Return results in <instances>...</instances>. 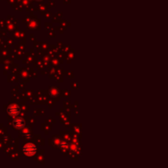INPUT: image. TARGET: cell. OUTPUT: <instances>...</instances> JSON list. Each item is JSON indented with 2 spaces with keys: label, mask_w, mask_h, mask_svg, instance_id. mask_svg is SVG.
I'll return each mask as SVG.
<instances>
[{
  "label": "cell",
  "mask_w": 168,
  "mask_h": 168,
  "mask_svg": "<svg viewBox=\"0 0 168 168\" xmlns=\"http://www.w3.org/2000/svg\"><path fill=\"white\" fill-rule=\"evenodd\" d=\"M14 126L17 129H21L24 126L25 123H24V121L21 118H16V120H14L13 121Z\"/></svg>",
  "instance_id": "cell-3"
},
{
  "label": "cell",
  "mask_w": 168,
  "mask_h": 168,
  "mask_svg": "<svg viewBox=\"0 0 168 168\" xmlns=\"http://www.w3.org/2000/svg\"><path fill=\"white\" fill-rule=\"evenodd\" d=\"M19 112H20V108H19L18 106L15 105V104H13L8 108V113L12 116L17 115Z\"/></svg>",
  "instance_id": "cell-2"
},
{
  "label": "cell",
  "mask_w": 168,
  "mask_h": 168,
  "mask_svg": "<svg viewBox=\"0 0 168 168\" xmlns=\"http://www.w3.org/2000/svg\"><path fill=\"white\" fill-rule=\"evenodd\" d=\"M23 151L24 153L27 156L30 157V156H33L36 152V147L33 144H27V145L24 146Z\"/></svg>",
  "instance_id": "cell-1"
}]
</instances>
